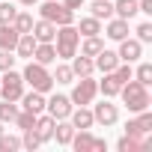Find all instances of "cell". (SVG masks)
<instances>
[{"label":"cell","mask_w":152,"mask_h":152,"mask_svg":"<svg viewBox=\"0 0 152 152\" xmlns=\"http://www.w3.org/2000/svg\"><path fill=\"white\" fill-rule=\"evenodd\" d=\"M15 116H18V107L3 99V104H0V122H15Z\"/></svg>","instance_id":"cell-29"},{"label":"cell","mask_w":152,"mask_h":152,"mask_svg":"<svg viewBox=\"0 0 152 152\" xmlns=\"http://www.w3.org/2000/svg\"><path fill=\"white\" fill-rule=\"evenodd\" d=\"M116 57H119L122 63H134V60L140 57V42L125 36V39H122V45H119V54H116Z\"/></svg>","instance_id":"cell-9"},{"label":"cell","mask_w":152,"mask_h":152,"mask_svg":"<svg viewBox=\"0 0 152 152\" xmlns=\"http://www.w3.org/2000/svg\"><path fill=\"white\" fill-rule=\"evenodd\" d=\"M42 18L45 21H51V24H72L75 21V12L72 9H66L63 3H57V0H48V3L42 6Z\"/></svg>","instance_id":"cell-5"},{"label":"cell","mask_w":152,"mask_h":152,"mask_svg":"<svg viewBox=\"0 0 152 152\" xmlns=\"http://www.w3.org/2000/svg\"><path fill=\"white\" fill-rule=\"evenodd\" d=\"M116 107L113 104H107V102H102V104H96V110H93V119L96 122H102V125H113L116 122Z\"/></svg>","instance_id":"cell-10"},{"label":"cell","mask_w":152,"mask_h":152,"mask_svg":"<svg viewBox=\"0 0 152 152\" xmlns=\"http://www.w3.org/2000/svg\"><path fill=\"white\" fill-rule=\"evenodd\" d=\"M99 90H102L104 96H119V90H122V81L116 78V72H104V81L99 84Z\"/></svg>","instance_id":"cell-17"},{"label":"cell","mask_w":152,"mask_h":152,"mask_svg":"<svg viewBox=\"0 0 152 152\" xmlns=\"http://www.w3.org/2000/svg\"><path fill=\"white\" fill-rule=\"evenodd\" d=\"M51 78H54L57 84H72L75 72H72V66H57V75H51Z\"/></svg>","instance_id":"cell-32"},{"label":"cell","mask_w":152,"mask_h":152,"mask_svg":"<svg viewBox=\"0 0 152 152\" xmlns=\"http://www.w3.org/2000/svg\"><path fill=\"white\" fill-rule=\"evenodd\" d=\"M113 72H116V78H119V81H122V84H125V81H128V78H131V66H128V63H119V66H116V69H113Z\"/></svg>","instance_id":"cell-38"},{"label":"cell","mask_w":152,"mask_h":152,"mask_svg":"<svg viewBox=\"0 0 152 152\" xmlns=\"http://www.w3.org/2000/svg\"><path fill=\"white\" fill-rule=\"evenodd\" d=\"M69 116H72V125H75V128H90V125L96 122V119H93V113H90V110H84V107H81V110H72Z\"/></svg>","instance_id":"cell-25"},{"label":"cell","mask_w":152,"mask_h":152,"mask_svg":"<svg viewBox=\"0 0 152 152\" xmlns=\"http://www.w3.org/2000/svg\"><path fill=\"white\" fill-rule=\"evenodd\" d=\"M54 39H57V57L69 60V57H75V48H78V42H81V33H78V27L63 24Z\"/></svg>","instance_id":"cell-2"},{"label":"cell","mask_w":152,"mask_h":152,"mask_svg":"<svg viewBox=\"0 0 152 152\" xmlns=\"http://www.w3.org/2000/svg\"><path fill=\"white\" fill-rule=\"evenodd\" d=\"M137 81H140L143 87H149V84H152V66H149V63H143V66L137 69Z\"/></svg>","instance_id":"cell-36"},{"label":"cell","mask_w":152,"mask_h":152,"mask_svg":"<svg viewBox=\"0 0 152 152\" xmlns=\"http://www.w3.org/2000/svg\"><path fill=\"white\" fill-rule=\"evenodd\" d=\"M137 9H140V12H146V15H152V0H140Z\"/></svg>","instance_id":"cell-41"},{"label":"cell","mask_w":152,"mask_h":152,"mask_svg":"<svg viewBox=\"0 0 152 152\" xmlns=\"http://www.w3.org/2000/svg\"><path fill=\"white\" fill-rule=\"evenodd\" d=\"M93 63H96V69H102V72H113L122 60H119L113 51H104V48H102V51L96 54V60H93Z\"/></svg>","instance_id":"cell-13"},{"label":"cell","mask_w":152,"mask_h":152,"mask_svg":"<svg viewBox=\"0 0 152 152\" xmlns=\"http://www.w3.org/2000/svg\"><path fill=\"white\" fill-rule=\"evenodd\" d=\"M63 6L75 12V9H81V6H84V0H63Z\"/></svg>","instance_id":"cell-40"},{"label":"cell","mask_w":152,"mask_h":152,"mask_svg":"<svg viewBox=\"0 0 152 152\" xmlns=\"http://www.w3.org/2000/svg\"><path fill=\"white\" fill-rule=\"evenodd\" d=\"M102 48H104V45H102V39H99V36H87V42H84V51H81V54H87V57H96Z\"/></svg>","instance_id":"cell-30"},{"label":"cell","mask_w":152,"mask_h":152,"mask_svg":"<svg viewBox=\"0 0 152 152\" xmlns=\"http://www.w3.org/2000/svg\"><path fill=\"white\" fill-rule=\"evenodd\" d=\"M78 33H81V36H99V33H102V21H99V18H81Z\"/></svg>","instance_id":"cell-26"},{"label":"cell","mask_w":152,"mask_h":152,"mask_svg":"<svg viewBox=\"0 0 152 152\" xmlns=\"http://www.w3.org/2000/svg\"><path fill=\"white\" fill-rule=\"evenodd\" d=\"M12 27H15L18 33H30V30H33V18H30L27 12H18V15L12 18Z\"/></svg>","instance_id":"cell-28"},{"label":"cell","mask_w":152,"mask_h":152,"mask_svg":"<svg viewBox=\"0 0 152 152\" xmlns=\"http://www.w3.org/2000/svg\"><path fill=\"white\" fill-rule=\"evenodd\" d=\"M18 146H21V140H18V137L0 134V152H12V149H18Z\"/></svg>","instance_id":"cell-34"},{"label":"cell","mask_w":152,"mask_h":152,"mask_svg":"<svg viewBox=\"0 0 152 152\" xmlns=\"http://www.w3.org/2000/svg\"><path fill=\"white\" fill-rule=\"evenodd\" d=\"M45 93H39V90H33L30 96H21L24 99V110H30V113H42L45 110V99H42Z\"/></svg>","instance_id":"cell-19"},{"label":"cell","mask_w":152,"mask_h":152,"mask_svg":"<svg viewBox=\"0 0 152 152\" xmlns=\"http://www.w3.org/2000/svg\"><path fill=\"white\" fill-rule=\"evenodd\" d=\"M45 104H48V113L54 119H69V113H72V99H66V96H54Z\"/></svg>","instance_id":"cell-7"},{"label":"cell","mask_w":152,"mask_h":152,"mask_svg":"<svg viewBox=\"0 0 152 152\" xmlns=\"http://www.w3.org/2000/svg\"><path fill=\"white\" fill-rule=\"evenodd\" d=\"M33 57H36V63L48 66V63H54V60H57V48H54L51 42H39V45H36V51H33Z\"/></svg>","instance_id":"cell-16"},{"label":"cell","mask_w":152,"mask_h":152,"mask_svg":"<svg viewBox=\"0 0 152 152\" xmlns=\"http://www.w3.org/2000/svg\"><path fill=\"white\" fill-rule=\"evenodd\" d=\"M107 36L116 39V42H122V39L128 36V21H125V18H113V21L107 24Z\"/></svg>","instance_id":"cell-22"},{"label":"cell","mask_w":152,"mask_h":152,"mask_svg":"<svg viewBox=\"0 0 152 152\" xmlns=\"http://www.w3.org/2000/svg\"><path fill=\"white\" fill-rule=\"evenodd\" d=\"M36 116H39V113H30V110H21V113L15 116V122H18V128L24 131V128H33V125H36Z\"/></svg>","instance_id":"cell-31"},{"label":"cell","mask_w":152,"mask_h":152,"mask_svg":"<svg viewBox=\"0 0 152 152\" xmlns=\"http://www.w3.org/2000/svg\"><path fill=\"white\" fill-rule=\"evenodd\" d=\"M21 78L33 87V90H39V93H48L51 87H54V78H51V72L42 66V63H30L27 69H24V75Z\"/></svg>","instance_id":"cell-3"},{"label":"cell","mask_w":152,"mask_h":152,"mask_svg":"<svg viewBox=\"0 0 152 152\" xmlns=\"http://www.w3.org/2000/svg\"><path fill=\"white\" fill-rule=\"evenodd\" d=\"M113 12L128 21V18H134L140 9H137V0H116V3H113Z\"/></svg>","instance_id":"cell-20"},{"label":"cell","mask_w":152,"mask_h":152,"mask_svg":"<svg viewBox=\"0 0 152 152\" xmlns=\"http://www.w3.org/2000/svg\"><path fill=\"white\" fill-rule=\"evenodd\" d=\"M36 36L33 33H21L18 36V45H15V51H18V57H33V51H36Z\"/></svg>","instance_id":"cell-18"},{"label":"cell","mask_w":152,"mask_h":152,"mask_svg":"<svg viewBox=\"0 0 152 152\" xmlns=\"http://www.w3.org/2000/svg\"><path fill=\"white\" fill-rule=\"evenodd\" d=\"M96 93H99V84L90 78V75H87V78H81V84L75 87V93H72V102L84 107V104H90V102H93V96H96Z\"/></svg>","instance_id":"cell-6"},{"label":"cell","mask_w":152,"mask_h":152,"mask_svg":"<svg viewBox=\"0 0 152 152\" xmlns=\"http://www.w3.org/2000/svg\"><path fill=\"white\" fill-rule=\"evenodd\" d=\"M93 69H96V63L87 57V54H81V57H75V63H72V72L75 75H81V78H87V75H93Z\"/></svg>","instance_id":"cell-23"},{"label":"cell","mask_w":152,"mask_h":152,"mask_svg":"<svg viewBox=\"0 0 152 152\" xmlns=\"http://www.w3.org/2000/svg\"><path fill=\"white\" fill-rule=\"evenodd\" d=\"M39 143H42V137L36 134V128H24V146L27 149H36Z\"/></svg>","instance_id":"cell-35"},{"label":"cell","mask_w":152,"mask_h":152,"mask_svg":"<svg viewBox=\"0 0 152 152\" xmlns=\"http://www.w3.org/2000/svg\"><path fill=\"white\" fill-rule=\"evenodd\" d=\"M54 137H57V143H72V137H75V125H69V122L54 125Z\"/></svg>","instance_id":"cell-27"},{"label":"cell","mask_w":152,"mask_h":152,"mask_svg":"<svg viewBox=\"0 0 152 152\" xmlns=\"http://www.w3.org/2000/svg\"><path fill=\"white\" fill-rule=\"evenodd\" d=\"M0 96H3L6 102H18L24 96V78H21L18 72L6 69V75L0 78Z\"/></svg>","instance_id":"cell-4"},{"label":"cell","mask_w":152,"mask_h":152,"mask_svg":"<svg viewBox=\"0 0 152 152\" xmlns=\"http://www.w3.org/2000/svg\"><path fill=\"white\" fill-rule=\"evenodd\" d=\"M0 134H3V122H0Z\"/></svg>","instance_id":"cell-43"},{"label":"cell","mask_w":152,"mask_h":152,"mask_svg":"<svg viewBox=\"0 0 152 152\" xmlns=\"http://www.w3.org/2000/svg\"><path fill=\"white\" fill-rule=\"evenodd\" d=\"M72 143H75V149H78V152H90V149H96V137H93L87 128H81V134H75Z\"/></svg>","instance_id":"cell-21"},{"label":"cell","mask_w":152,"mask_h":152,"mask_svg":"<svg viewBox=\"0 0 152 152\" xmlns=\"http://www.w3.org/2000/svg\"><path fill=\"white\" fill-rule=\"evenodd\" d=\"M122 102L128 104V110H134V113H140V110H146L149 107V93H146V87L140 84V81H125L122 84Z\"/></svg>","instance_id":"cell-1"},{"label":"cell","mask_w":152,"mask_h":152,"mask_svg":"<svg viewBox=\"0 0 152 152\" xmlns=\"http://www.w3.org/2000/svg\"><path fill=\"white\" fill-rule=\"evenodd\" d=\"M15 15H18V9L12 3H0V24H12Z\"/></svg>","instance_id":"cell-33"},{"label":"cell","mask_w":152,"mask_h":152,"mask_svg":"<svg viewBox=\"0 0 152 152\" xmlns=\"http://www.w3.org/2000/svg\"><path fill=\"white\" fill-rule=\"evenodd\" d=\"M18 36H21V33H18L12 24H0V51H15Z\"/></svg>","instance_id":"cell-11"},{"label":"cell","mask_w":152,"mask_h":152,"mask_svg":"<svg viewBox=\"0 0 152 152\" xmlns=\"http://www.w3.org/2000/svg\"><path fill=\"white\" fill-rule=\"evenodd\" d=\"M90 9H93V18H99V21H102V18H104V21L113 18V3H110V0H93Z\"/></svg>","instance_id":"cell-24"},{"label":"cell","mask_w":152,"mask_h":152,"mask_svg":"<svg viewBox=\"0 0 152 152\" xmlns=\"http://www.w3.org/2000/svg\"><path fill=\"white\" fill-rule=\"evenodd\" d=\"M137 42H152V24H140L137 27Z\"/></svg>","instance_id":"cell-37"},{"label":"cell","mask_w":152,"mask_h":152,"mask_svg":"<svg viewBox=\"0 0 152 152\" xmlns=\"http://www.w3.org/2000/svg\"><path fill=\"white\" fill-rule=\"evenodd\" d=\"M152 146V140L146 137V140H140V137H134V134H125L119 143H116V149L119 152H137V149H149Z\"/></svg>","instance_id":"cell-14"},{"label":"cell","mask_w":152,"mask_h":152,"mask_svg":"<svg viewBox=\"0 0 152 152\" xmlns=\"http://www.w3.org/2000/svg\"><path fill=\"white\" fill-rule=\"evenodd\" d=\"M33 36H36V42H51L54 36H57V24H51V21H36L33 24V30H30Z\"/></svg>","instance_id":"cell-12"},{"label":"cell","mask_w":152,"mask_h":152,"mask_svg":"<svg viewBox=\"0 0 152 152\" xmlns=\"http://www.w3.org/2000/svg\"><path fill=\"white\" fill-rule=\"evenodd\" d=\"M149 131H152V113L146 110H140V119H131L125 125V134H134V137H146Z\"/></svg>","instance_id":"cell-8"},{"label":"cell","mask_w":152,"mask_h":152,"mask_svg":"<svg viewBox=\"0 0 152 152\" xmlns=\"http://www.w3.org/2000/svg\"><path fill=\"white\" fill-rule=\"evenodd\" d=\"M21 3H24V6H33V3H36V0H21Z\"/></svg>","instance_id":"cell-42"},{"label":"cell","mask_w":152,"mask_h":152,"mask_svg":"<svg viewBox=\"0 0 152 152\" xmlns=\"http://www.w3.org/2000/svg\"><path fill=\"white\" fill-rule=\"evenodd\" d=\"M12 63H15V57H9V51H0V72L12 69Z\"/></svg>","instance_id":"cell-39"},{"label":"cell","mask_w":152,"mask_h":152,"mask_svg":"<svg viewBox=\"0 0 152 152\" xmlns=\"http://www.w3.org/2000/svg\"><path fill=\"white\" fill-rule=\"evenodd\" d=\"M54 125H57V119H54L51 113H48V116H42V113H39L33 128H36V134H39L42 140H51V137H54Z\"/></svg>","instance_id":"cell-15"}]
</instances>
